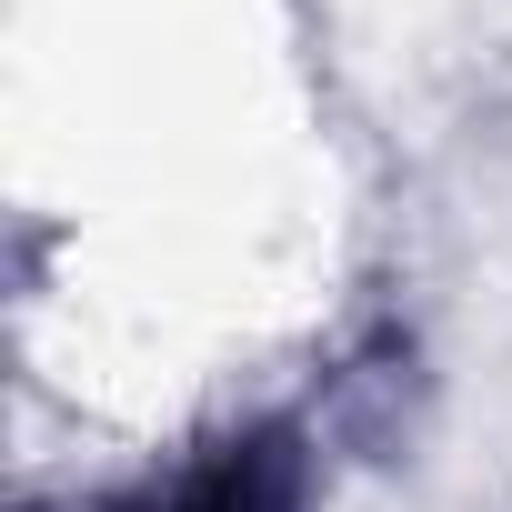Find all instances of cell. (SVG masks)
<instances>
[{"label": "cell", "instance_id": "6da1fadb", "mask_svg": "<svg viewBox=\"0 0 512 512\" xmlns=\"http://www.w3.org/2000/svg\"><path fill=\"white\" fill-rule=\"evenodd\" d=\"M91 512H292V452L272 432H251V442H221L191 472L141 482V492H111Z\"/></svg>", "mask_w": 512, "mask_h": 512}]
</instances>
